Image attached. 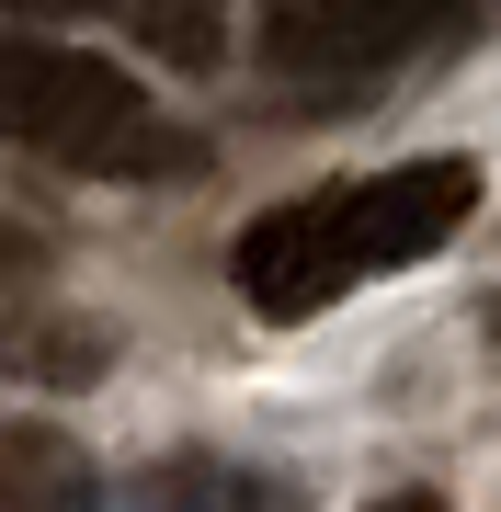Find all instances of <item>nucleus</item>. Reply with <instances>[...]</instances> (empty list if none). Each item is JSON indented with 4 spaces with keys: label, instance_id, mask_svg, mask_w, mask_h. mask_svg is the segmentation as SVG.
<instances>
[{
    "label": "nucleus",
    "instance_id": "nucleus-5",
    "mask_svg": "<svg viewBox=\"0 0 501 512\" xmlns=\"http://www.w3.org/2000/svg\"><path fill=\"white\" fill-rule=\"evenodd\" d=\"M114 365V342H103V319H0V376H23V387H92Z\"/></svg>",
    "mask_w": 501,
    "mask_h": 512
},
{
    "label": "nucleus",
    "instance_id": "nucleus-6",
    "mask_svg": "<svg viewBox=\"0 0 501 512\" xmlns=\"http://www.w3.org/2000/svg\"><path fill=\"white\" fill-rule=\"evenodd\" d=\"M149 512H308L285 478H262V467H228V456H183V467H160L149 478Z\"/></svg>",
    "mask_w": 501,
    "mask_h": 512
},
{
    "label": "nucleus",
    "instance_id": "nucleus-4",
    "mask_svg": "<svg viewBox=\"0 0 501 512\" xmlns=\"http://www.w3.org/2000/svg\"><path fill=\"white\" fill-rule=\"evenodd\" d=\"M0 512H92V456L46 421H0Z\"/></svg>",
    "mask_w": 501,
    "mask_h": 512
},
{
    "label": "nucleus",
    "instance_id": "nucleus-1",
    "mask_svg": "<svg viewBox=\"0 0 501 512\" xmlns=\"http://www.w3.org/2000/svg\"><path fill=\"white\" fill-rule=\"evenodd\" d=\"M467 217H479V160L433 148V160H399V171H365V183H342V194H297V205H274V217H251L240 251H228V285H240V308H262V319H319L331 296L399 274V262H422V251H445Z\"/></svg>",
    "mask_w": 501,
    "mask_h": 512
},
{
    "label": "nucleus",
    "instance_id": "nucleus-8",
    "mask_svg": "<svg viewBox=\"0 0 501 512\" xmlns=\"http://www.w3.org/2000/svg\"><path fill=\"white\" fill-rule=\"evenodd\" d=\"M0 12H35V23H80V12H114V0H0Z\"/></svg>",
    "mask_w": 501,
    "mask_h": 512
},
{
    "label": "nucleus",
    "instance_id": "nucleus-2",
    "mask_svg": "<svg viewBox=\"0 0 501 512\" xmlns=\"http://www.w3.org/2000/svg\"><path fill=\"white\" fill-rule=\"evenodd\" d=\"M0 137L46 148V160L92 171V183H183V171H205V137L171 126L114 57L46 46V35H0Z\"/></svg>",
    "mask_w": 501,
    "mask_h": 512
},
{
    "label": "nucleus",
    "instance_id": "nucleus-10",
    "mask_svg": "<svg viewBox=\"0 0 501 512\" xmlns=\"http://www.w3.org/2000/svg\"><path fill=\"white\" fill-rule=\"evenodd\" d=\"M490 330H501V319H490Z\"/></svg>",
    "mask_w": 501,
    "mask_h": 512
},
{
    "label": "nucleus",
    "instance_id": "nucleus-3",
    "mask_svg": "<svg viewBox=\"0 0 501 512\" xmlns=\"http://www.w3.org/2000/svg\"><path fill=\"white\" fill-rule=\"evenodd\" d=\"M467 35H479V0H274L262 12V69L308 103H342Z\"/></svg>",
    "mask_w": 501,
    "mask_h": 512
},
{
    "label": "nucleus",
    "instance_id": "nucleus-9",
    "mask_svg": "<svg viewBox=\"0 0 501 512\" xmlns=\"http://www.w3.org/2000/svg\"><path fill=\"white\" fill-rule=\"evenodd\" d=\"M365 512H445V490H376Z\"/></svg>",
    "mask_w": 501,
    "mask_h": 512
},
{
    "label": "nucleus",
    "instance_id": "nucleus-7",
    "mask_svg": "<svg viewBox=\"0 0 501 512\" xmlns=\"http://www.w3.org/2000/svg\"><path fill=\"white\" fill-rule=\"evenodd\" d=\"M137 35L160 57H183V69H217V12L205 0H137Z\"/></svg>",
    "mask_w": 501,
    "mask_h": 512
}]
</instances>
